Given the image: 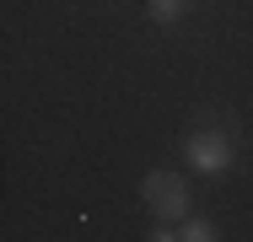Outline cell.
Segmentation results:
<instances>
[{
    "label": "cell",
    "instance_id": "obj_5",
    "mask_svg": "<svg viewBox=\"0 0 253 242\" xmlns=\"http://www.w3.org/2000/svg\"><path fill=\"white\" fill-rule=\"evenodd\" d=\"M151 242H183V237H178V232H167V221H162V226L151 232Z\"/></svg>",
    "mask_w": 253,
    "mask_h": 242
},
{
    "label": "cell",
    "instance_id": "obj_4",
    "mask_svg": "<svg viewBox=\"0 0 253 242\" xmlns=\"http://www.w3.org/2000/svg\"><path fill=\"white\" fill-rule=\"evenodd\" d=\"M146 11H151V22H178L183 0H146Z\"/></svg>",
    "mask_w": 253,
    "mask_h": 242
},
{
    "label": "cell",
    "instance_id": "obj_1",
    "mask_svg": "<svg viewBox=\"0 0 253 242\" xmlns=\"http://www.w3.org/2000/svg\"><path fill=\"white\" fill-rule=\"evenodd\" d=\"M183 156H189V167L205 172V178H221L226 167H232V156H237V145L226 129H194L189 140H183Z\"/></svg>",
    "mask_w": 253,
    "mask_h": 242
},
{
    "label": "cell",
    "instance_id": "obj_3",
    "mask_svg": "<svg viewBox=\"0 0 253 242\" xmlns=\"http://www.w3.org/2000/svg\"><path fill=\"white\" fill-rule=\"evenodd\" d=\"M183 242H221V232L210 226V221H183V232H178Z\"/></svg>",
    "mask_w": 253,
    "mask_h": 242
},
{
    "label": "cell",
    "instance_id": "obj_2",
    "mask_svg": "<svg viewBox=\"0 0 253 242\" xmlns=\"http://www.w3.org/2000/svg\"><path fill=\"white\" fill-rule=\"evenodd\" d=\"M140 194H146V204H151L156 221H189V189H183V178L178 172H146V183H140Z\"/></svg>",
    "mask_w": 253,
    "mask_h": 242
}]
</instances>
